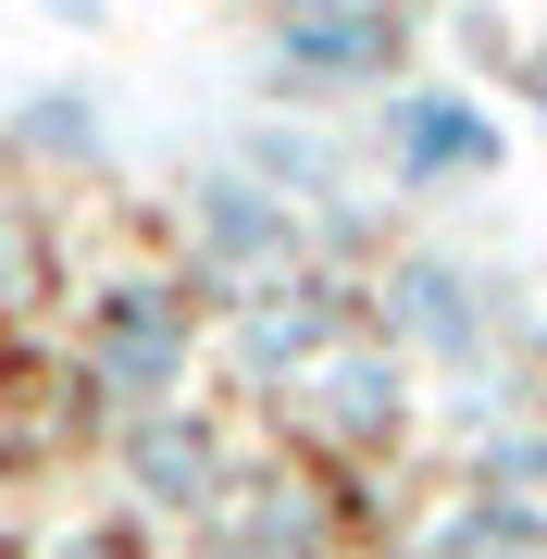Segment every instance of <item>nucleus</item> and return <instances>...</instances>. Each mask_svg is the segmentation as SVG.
Returning <instances> with one entry per match:
<instances>
[{
  "label": "nucleus",
  "instance_id": "nucleus-5",
  "mask_svg": "<svg viewBox=\"0 0 547 559\" xmlns=\"http://www.w3.org/2000/svg\"><path fill=\"white\" fill-rule=\"evenodd\" d=\"M274 423H286V448H299L311 473L373 485V473H399V460L436 436V399H424V373H411V360L361 323L348 348H324V360L274 399Z\"/></svg>",
  "mask_w": 547,
  "mask_h": 559
},
{
  "label": "nucleus",
  "instance_id": "nucleus-10",
  "mask_svg": "<svg viewBox=\"0 0 547 559\" xmlns=\"http://www.w3.org/2000/svg\"><path fill=\"white\" fill-rule=\"evenodd\" d=\"M348 498H361V485L311 473L299 448H249L237 498L187 535V559H336L348 547Z\"/></svg>",
  "mask_w": 547,
  "mask_h": 559
},
{
  "label": "nucleus",
  "instance_id": "nucleus-15",
  "mask_svg": "<svg viewBox=\"0 0 547 559\" xmlns=\"http://www.w3.org/2000/svg\"><path fill=\"white\" fill-rule=\"evenodd\" d=\"M25 559H163V547H150V522H62V535H38V547H25Z\"/></svg>",
  "mask_w": 547,
  "mask_h": 559
},
{
  "label": "nucleus",
  "instance_id": "nucleus-2",
  "mask_svg": "<svg viewBox=\"0 0 547 559\" xmlns=\"http://www.w3.org/2000/svg\"><path fill=\"white\" fill-rule=\"evenodd\" d=\"M212 373V299L175 274V261H112L75 311V385L100 423H138V411H175L200 399Z\"/></svg>",
  "mask_w": 547,
  "mask_h": 559
},
{
  "label": "nucleus",
  "instance_id": "nucleus-4",
  "mask_svg": "<svg viewBox=\"0 0 547 559\" xmlns=\"http://www.w3.org/2000/svg\"><path fill=\"white\" fill-rule=\"evenodd\" d=\"M224 162H237L249 187H274V200L311 224V261H336V274H373V261L399 249V200L373 187V162H361L348 124H324V112H249L237 138H224Z\"/></svg>",
  "mask_w": 547,
  "mask_h": 559
},
{
  "label": "nucleus",
  "instance_id": "nucleus-17",
  "mask_svg": "<svg viewBox=\"0 0 547 559\" xmlns=\"http://www.w3.org/2000/svg\"><path fill=\"white\" fill-rule=\"evenodd\" d=\"M50 13H62V25H87V13H100V0H50Z\"/></svg>",
  "mask_w": 547,
  "mask_h": 559
},
{
  "label": "nucleus",
  "instance_id": "nucleus-8",
  "mask_svg": "<svg viewBox=\"0 0 547 559\" xmlns=\"http://www.w3.org/2000/svg\"><path fill=\"white\" fill-rule=\"evenodd\" d=\"M361 336V274H336V261H299V274H274V286H249V299H224L212 311V373H237L249 399H286V385L311 373L324 348Z\"/></svg>",
  "mask_w": 547,
  "mask_h": 559
},
{
  "label": "nucleus",
  "instance_id": "nucleus-12",
  "mask_svg": "<svg viewBox=\"0 0 547 559\" xmlns=\"http://www.w3.org/2000/svg\"><path fill=\"white\" fill-rule=\"evenodd\" d=\"M399 559H547V510L486 498V485H436L399 522Z\"/></svg>",
  "mask_w": 547,
  "mask_h": 559
},
{
  "label": "nucleus",
  "instance_id": "nucleus-1",
  "mask_svg": "<svg viewBox=\"0 0 547 559\" xmlns=\"http://www.w3.org/2000/svg\"><path fill=\"white\" fill-rule=\"evenodd\" d=\"M361 323L424 373V399H448V385H473V373H498V360L535 348L523 274L498 249L448 237V224H399V249L361 274Z\"/></svg>",
  "mask_w": 547,
  "mask_h": 559
},
{
  "label": "nucleus",
  "instance_id": "nucleus-14",
  "mask_svg": "<svg viewBox=\"0 0 547 559\" xmlns=\"http://www.w3.org/2000/svg\"><path fill=\"white\" fill-rule=\"evenodd\" d=\"M62 274V224L38 212V187H0V323H13V311H38V286Z\"/></svg>",
  "mask_w": 547,
  "mask_h": 559
},
{
  "label": "nucleus",
  "instance_id": "nucleus-13",
  "mask_svg": "<svg viewBox=\"0 0 547 559\" xmlns=\"http://www.w3.org/2000/svg\"><path fill=\"white\" fill-rule=\"evenodd\" d=\"M448 485H486V498L547 510V411L498 423V436H473V448H448Z\"/></svg>",
  "mask_w": 547,
  "mask_h": 559
},
{
  "label": "nucleus",
  "instance_id": "nucleus-11",
  "mask_svg": "<svg viewBox=\"0 0 547 559\" xmlns=\"http://www.w3.org/2000/svg\"><path fill=\"white\" fill-rule=\"evenodd\" d=\"M0 150H13V175H100L112 162V100L87 75H50L0 112Z\"/></svg>",
  "mask_w": 547,
  "mask_h": 559
},
{
  "label": "nucleus",
  "instance_id": "nucleus-6",
  "mask_svg": "<svg viewBox=\"0 0 547 559\" xmlns=\"http://www.w3.org/2000/svg\"><path fill=\"white\" fill-rule=\"evenodd\" d=\"M361 162H373V187H385L399 212H448V200H473V187H498L510 124H498L486 87L424 75V62H411V75L361 112Z\"/></svg>",
  "mask_w": 547,
  "mask_h": 559
},
{
  "label": "nucleus",
  "instance_id": "nucleus-18",
  "mask_svg": "<svg viewBox=\"0 0 547 559\" xmlns=\"http://www.w3.org/2000/svg\"><path fill=\"white\" fill-rule=\"evenodd\" d=\"M0 187H13V150H0Z\"/></svg>",
  "mask_w": 547,
  "mask_h": 559
},
{
  "label": "nucleus",
  "instance_id": "nucleus-3",
  "mask_svg": "<svg viewBox=\"0 0 547 559\" xmlns=\"http://www.w3.org/2000/svg\"><path fill=\"white\" fill-rule=\"evenodd\" d=\"M249 50H262V112L348 124L411 75V0H262Z\"/></svg>",
  "mask_w": 547,
  "mask_h": 559
},
{
  "label": "nucleus",
  "instance_id": "nucleus-7",
  "mask_svg": "<svg viewBox=\"0 0 547 559\" xmlns=\"http://www.w3.org/2000/svg\"><path fill=\"white\" fill-rule=\"evenodd\" d=\"M311 261V224L274 200V187H249L237 162H187V187H175V274L200 286V299H249V286H274V274H299Z\"/></svg>",
  "mask_w": 547,
  "mask_h": 559
},
{
  "label": "nucleus",
  "instance_id": "nucleus-16",
  "mask_svg": "<svg viewBox=\"0 0 547 559\" xmlns=\"http://www.w3.org/2000/svg\"><path fill=\"white\" fill-rule=\"evenodd\" d=\"M510 87H523V112L547 124V25H523V38H510Z\"/></svg>",
  "mask_w": 547,
  "mask_h": 559
},
{
  "label": "nucleus",
  "instance_id": "nucleus-9",
  "mask_svg": "<svg viewBox=\"0 0 547 559\" xmlns=\"http://www.w3.org/2000/svg\"><path fill=\"white\" fill-rule=\"evenodd\" d=\"M237 473H249V436H237L224 411H200V399L112 423V485H124V522H150V535H200V522L237 498Z\"/></svg>",
  "mask_w": 547,
  "mask_h": 559
}]
</instances>
